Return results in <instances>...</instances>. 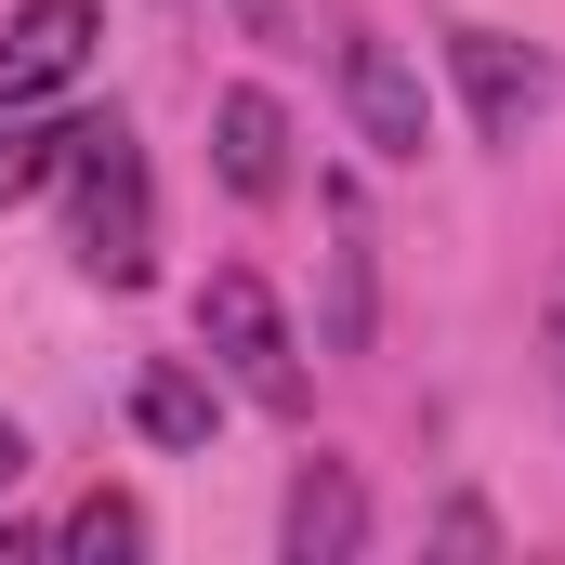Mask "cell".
Instances as JSON below:
<instances>
[{
    "label": "cell",
    "instance_id": "cell-1",
    "mask_svg": "<svg viewBox=\"0 0 565 565\" xmlns=\"http://www.w3.org/2000/svg\"><path fill=\"white\" fill-rule=\"evenodd\" d=\"M66 250L93 289H145L158 277V184H145V145L119 119H79L66 132Z\"/></svg>",
    "mask_w": 565,
    "mask_h": 565
},
{
    "label": "cell",
    "instance_id": "cell-2",
    "mask_svg": "<svg viewBox=\"0 0 565 565\" xmlns=\"http://www.w3.org/2000/svg\"><path fill=\"white\" fill-rule=\"evenodd\" d=\"M198 342H211V369L264 408V422H302L316 408V382H302V342H289V316H277V289L250 277V264H224V277L198 289Z\"/></svg>",
    "mask_w": 565,
    "mask_h": 565
},
{
    "label": "cell",
    "instance_id": "cell-3",
    "mask_svg": "<svg viewBox=\"0 0 565 565\" xmlns=\"http://www.w3.org/2000/svg\"><path fill=\"white\" fill-rule=\"evenodd\" d=\"M447 79H460V106H473L487 145H526V119H553V53L513 40V26H460L447 40Z\"/></svg>",
    "mask_w": 565,
    "mask_h": 565
},
{
    "label": "cell",
    "instance_id": "cell-4",
    "mask_svg": "<svg viewBox=\"0 0 565 565\" xmlns=\"http://www.w3.org/2000/svg\"><path fill=\"white\" fill-rule=\"evenodd\" d=\"M329 66H342V119H355L369 158H422L434 106H422V66H408L382 26H342V40H329Z\"/></svg>",
    "mask_w": 565,
    "mask_h": 565
},
{
    "label": "cell",
    "instance_id": "cell-5",
    "mask_svg": "<svg viewBox=\"0 0 565 565\" xmlns=\"http://www.w3.org/2000/svg\"><path fill=\"white\" fill-rule=\"evenodd\" d=\"M93 40H106V13H93V0H13V26H0V106L66 93V79L93 66Z\"/></svg>",
    "mask_w": 565,
    "mask_h": 565
},
{
    "label": "cell",
    "instance_id": "cell-6",
    "mask_svg": "<svg viewBox=\"0 0 565 565\" xmlns=\"http://www.w3.org/2000/svg\"><path fill=\"white\" fill-rule=\"evenodd\" d=\"M316 211H329V329H316V342H329V355H369V329H382V250H369V198L329 171V198H316Z\"/></svg>",
    "mask_w": 565,
    "mask_h": 565
},
{
    "label": "cell",
    "instance_id": "cell-7",
    "mask_svg": "<svg viewBox=\"0 0 565 565\" xmlns=\"http://www.w3.org/2000/svg\"><path fill=\"white\" fill-rule=\"evenodd\" d=\"M211 171H224V198H250V211L289 184V106L264 93V79L211 93Z\"/></svg>",
    "mask_w": 565,
    "mask_h": 565
},
{
    "label": "cell",
    "instance_id": "cell-8",
    "mask_svg": "<svg viewBox=\"0 0 565 565\" xmlns=\"http://www.w3.org/2000/svg\"><path fill=\"white\" fill-rule=\"evenodd\" d=\"M277 553L289 565H355V553H369V487H355L342 460H302V473H289Z\"/></svg>",
    "mask_w": 565,
    "mask_h": 565
},
{
    "label": "cell",
    "instance_id": "cell-9",
    "mask_svg": "<svg viewBox=\"0 0 565 565\" xmlns=\"http://www.w3.org/2000/svg\"><path fill=\"white\" fill-rule=\"evenodd\" d=\"M132 434L145 447H211V382L198 369H145L132 382Z\"/></svg>",
    "mask_w": 565,
    "mask_h": 565
},
{
    "label": "cell",
    "instance_id": "cell-10",
    "mask_svg": "<svg viewBox=\"0 0 565 565\" xmlns=\"http://www.w3.org/2000/svg\"><path fill=\"white\" fill-rule=\"evenodd\" d=\"M66 132H79V119H26V106H0V211L40 198V184L66 171Z\"/></svg>",
    "mask_w": 565,
    "mask_h": 565
},
{
    "label": "cell",
    "instance_id": "cell-11",
    "mask_svg": "<svg viewBox=\"0 0 565 565\" xmlns=\"http://www.w3.org/2000/svg\"><path fill=\"white\" fill-rule=\"evenodd\" d=\"M53 553H145V500H119V487H93L66 526H53Z\"/></svg>",
    "mask_w": 565,
    "mask_h": 565
},
{
    "label": "cell",
    "instance_id": "cell-12",
    "mask_svg": "<svg viewBox=\"0 0 565 565\" xmlns=\"http://www.w3.org/2000/svg\"><path fill=\"white\" fill-rule=\"evenodd\" d=\"M434 540H447V553H500V513H487V500H447Z\"/></svg>",
    "mask_w": 565,
    "mask_h": 565
},
{
    "label": "cell",
    "instance_id": "cell-13",
    "mask_svg": "<svg viewBox=\"0 0 565 565\" xmlns=\"http://www.w3.org/2000/svg\"><path fill=\"white\" fill-rule=\"evenodd\" d=\"M250 13V40H289V0H237Z\"/></svg>",
    "mask_w": 565,
    "mask_h": 565
},
{
    "label": "cell",
    "instance_id": "cell-14",
    "mask_svg": "<svg viewBox=\"0 0 565 565\" xmlns=\"http://www.w3.org/2000/svg\"><path fill=\"white\" fill-rule=\"evenodd\" d=\"M553 395H565V277H553Z\"/></svg>",
    "mask_w": 565,
    "mask_h": 565
},
{
    "label": "cell",
    "instance_id": "cell-15",
    "mask_svg": "<svg viewBox=\"0 0 565 565\" xmlns=\"http://www.w3.org/2000/svg\"><path fill=\"white\" fill-rule=\"evenodd\" d=\"M13 473H26V434H13V422H0V487H13Z\"/></svg>",
    "mask_w": 565,
    "mask_h": 565
}]
</instances>
